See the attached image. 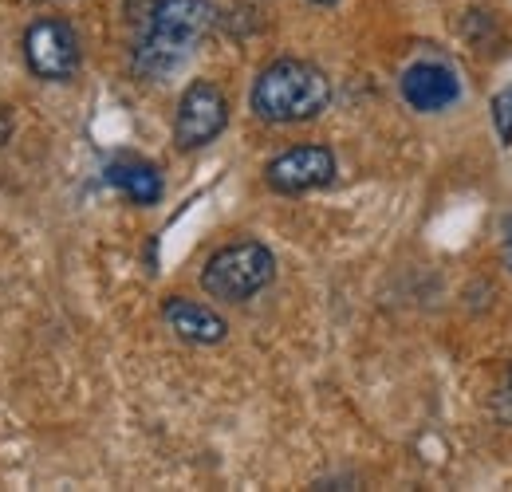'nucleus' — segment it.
Segmentation results:
<instances>
[{"label": "nucleus", "instance_id": "nucleus-1", "mask_svg": "<svg viewBox=\"0 0 512 492\" xmlns=\"http://www.w3.org/2000/svg\"><path fill=\"white\" fill-rule=\"evenodd\" d=\"M213 24H217L213 0H158L134 48V75L146 83L170 79L205 44Z\"/></svg>", "mask_w": 512, "mask_h": 492}, {"label": "nucleus", "instance_id": "nucleus-11", "mask_svg": "<svg viewBox=\"0 0 512 492\" xmlns=\"http://www.w3.org/2000/svg\"><path fill=\"white\" fill-rule=\"evenodd\" d=\"M8 138H12V115H8L4 107H0V146H4Z\"/></svg>", "mask_w": 512, "mask_h": 492}, {"label": "nucleus", "instance_id": "nucleus-7", "mask_svg": "<svg viewBox=\"0 0 512 492\" xmlns=\"http://www.w3.org/2000/svg\"><path fill=\"white\" fill-rule=\"evenodd\" d=\"M398 87H402L406 107H414V111H422V115H438V111H446V107H453V103L461 99V79H457V71L438 60L410 63V67L402 71V83H398Z\"/></svg>", "mask_w": 512, "mask_h": 492}, {"label": "nucleus", "instance_id": "nucleus-9", "mask_svg": "<svg viewBox=\"0 0 512 492\" xmlns=\"http://www.w3.org/2000/svg\"><path fill=\"white\" fill-rule=\"evenodd\" d=\"M107 182L115 185L127 201H134V205H158L162 201V174L150 162H138V158L111 162L107 166Z\"/></svg>", "mask_w": 512, "mask_h": 492}, {"label": "nucleus", "instance_id": "nucleus-10", "mask_svg": "<svg viewBox=\"0 0 512 492\" xmlns=\"http://www.w3.org/2000/svg\"><path fill=\"white\" fill-rule=\"evenodd\" d=\"M493 126H497L501 146H512V83L493 95Z\"/></svg>", "mask_w": 512, "mask_h": 492}, {"label": "nucleus", "instance_id": "nucleus-3", "mask_svg": "<svg viewBox=\"0 0 512 492\" xmlns=\"http://www.w3.org/2000/svg\"><path fill=\"white\" fill-rule=\"evenodd\" d=\"M272 280H276V256L260 241H237V245L217 248L201 268L205 296L221 304H249Z\"/></svg>", "mask_w": 512, "mask_h": 492}, {"label": "nucleus", "instance_id": "nucleus-4", "mask_svg": "<svg viewBox=\"0 0 512 492\" xmlns=\"http://www.w3.org/2000/svg\"><path fill=\"white\" fill-rule=\"evenodd\" d=\"M24 63L36 79L44 83H67L79 75L83 67V48H79V36L75 28L67 24L64 16H40L24 28Z\"/></svg>", "mask_w": 512, "mask_h": 492}, {"label": "nucleus", "instance_id": "nucleus-2", "mask_svg": "<svg viewBox=\"0 0 512 492\" xmlns=\"http://www.w3.org/2000/svg\"><path fill=\"white\" fill-rule=\"evenodd\" d=\"M331 103V79L327 71L308 60H272L253 83L256 119L272 126L312 123Z\"/></svg>", "mask_w": 512, "mask_h": 492}, {"label": "nucleus", "instance_id": "nucleus-12", "mask_svg": "<svg viewBox=\"0 0 512 492\" xmlns=\"http://www.w3.org/2000/svg\"><path fill=\"white\" fill-rule=\"evenodd\" d=\"M505 260H509L512 268V217H509V237H505Z\"/></svg>", "mask_w": 512, "mask_h": 492}, {"label": "nucleus", "instance_id": "nucleus-6", "mask_svg": "<svg viewBox=\"0 0 512 492\" xmlns=\"http://www.w3.org/2000/svg\"><path fill=\"white\" fill-rule=\"evenodd\" d=\"M264 182L276 193H312L323 185L335 182V154L327 146H292L284 154H276L268 166H264Z\"/></svg>", "mask_w": 512, "mask_h": 492}, {"label": "nucleus", "instance_id": "nucleus-5", "mask_svg": "<svg viewBox=\"0 0 512 492\" xmlns=\"http://www.w3.org/2000/svg\"><path fill=\"white\" fill-rule=\"evenodd\" d=\"M229 126V99L217 83L197 79L186 87V95L178 99V115H174V142L178 150H201L213 138H221V130Z\"/></svg>", "mask_w": 512, "mask_h": 492}, {"label": "nucleus", "instance_id": "nucleus-8", "mask_svg": "<svg viewBox=\"0 0 512 492\" xmlns=\"http://www.w3.org/2000/svg\"><path fill=\"white\" fill-rule=\"evenodd\" d=\"M162 319L170 323V331L186 343H197V347H213L229 335V323L217 315L213 308L197 304V300H186V296H170L162 304Z\"/></svg>", "mask_w": 512, "mask_h": 492}, {"label": "nucleus", "instance_id": "nucleus-13", "mask_svg": "<svg viewBox=\"0 0 512 492\" xmlns=\"http://www.w3.org/2000/svg\"><path fill=\"white\" fill-rule=\"evenodd\" d=\"M312 4H323V8H331V4H339V0H312Z\"/></svg>", "mask_w": 512, "mask_h": 492}]
</instances>
